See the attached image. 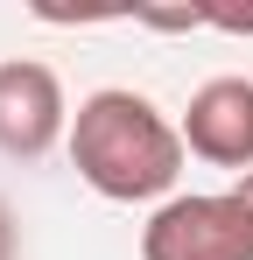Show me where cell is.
<instances>
[{
  "instance_id": "6da1fadb",
  "label": "cell",
  "mask_w": 253,
  "mask_h": 260,
  "mask_svg": "<svg viewBox=\"0 0 253 260\" xmlns=\"http://www.w3.org/2000/svg\"><path fill=\"white\" fill-rule=\"evenodd\" d=\"M71 162L99 197L148 204V197H169L176 176H183V127H169L155 99L106 85L71 120Z\"/></svg>"
},
{
  "instance_id": "7a4b0ae2",
  "label": "cell",
  "mask_w": 253,
  "mask_h": 260,
  "mask_svg": "<svg viewBox=\"0 0 253 260\" xmlns=\"http://www.w3.org/2000/svg\"><path fill=\"white\" fill-rule=\"evenodd\" d=\"M141 260H253V204L239 190L169 197L141 232Z\"/></svg>"
},
{
  "instance_id": "3957f363",
  "label": "cell",
  "mask_w": 253,
  "mask_h": 260,
  "mask_svg": "<svg viewBox=\"0 0 253 260\" xmlns=\"http://www.w3.org/2000/svg\"><path fill=\"white\" fill-rule=\"evenodd\" d=\"M64 134H71V106H64L56 71L49 63H28V56L0 63V155L36 162Z\"/></svg>"
},
{
  "instance_id": "277c9868",
  "label": "cell",
  "mask_w": 253,
  "mask_h": 260,
  "mask_svg": "<svg viewBox=\"0 0 253 260\" xmlns=\"http://www.w3.org/2000/svg\"><path fill=\"white\" fill-rule=\"evenodd\" d=\"M183 148L211 169H253V78H211L190 91Z\"/></svg>"
},
{
  "instance_id": "5b68a950",
  "label": "cell",
  "mask_w": 253,
  "mask_h": 260,
  "mask_svg": "<svg viewBox=\"0 0 253 260\" xmlns=\"http://www.w3.org/2000/svg\"><path fill=\"white\" fill-rule=\"evenodd\" d=\"M204 28H225V36H253V7H204Z\"/></svg>"
},
{
  "instance_id": "8992f818",
  "label": "cell",
  "mask_w": 253,
  "mask_h": 260,
  "mask_svg": "<svg viewBox=\"0 0 253 260\" xmlns=\"http://www.w3.org/2000/svg\"><path fill=\"white\" fill-rule=\"evenodd\" d=\"M0 260H14V218H7V204H0Z\"/></svg>"
},
{
  "instance_id": "52a82bcc",
  "label": "cell",
  "mask_w": 253,
  "mask_h": 260,
  "mask_svg": "<svg viewBox=\"0 0 253 260\" xmlns=\"http://www.w3.org/2000/svg\"><path fill=\"white\" fill-rule=\"evenodd\" d=\"M232 190H239V197H246V204H253V169H246V176H239V183H232Z\"/></svg>"
}]
</instances>
